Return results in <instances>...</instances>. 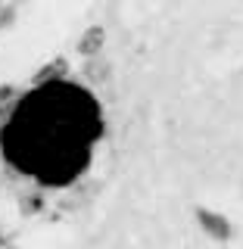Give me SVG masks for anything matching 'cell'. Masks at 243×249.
<instances>
[{
  "label": "cell",
  "instance_id": "6da1fadb",
  "mask_svg": "<svg viewBox=\"0 0 243 249\" xmlns=\"http://www.w3.org/2000/svg\"><path fill=\"white\" fill-rule=\"evenodd\" d=\"M103 115L88 90L69 81L35 88L3 124L6 162L44 187H66L91 165Z\"/></svg>",
  "mask_w": 243,
  "mask_h": 249
},
{
  "label": "cell",
  "instance_id": "7a4b0ae2",
  "mask_svg": "<svg viewBox=\"0 0 243 249\" xmlns=\"http://www.w3.org/2000/svg\"><path fill=\"white\" fill-rule=\"evenodd\" d=\"M197 224H200V231L206 233V237L215 240V243H228L231 233H234L228 218L222 212H212V209H197Z\"/></svg>",
  "mask_w": 243,
  "mask_h": 249
},
{
  "label": "cell",
  "instance_id": "3957f363",
  "mask_svg": "<svg viewBox=\"0 0 243 249\" xmlns=\"http://www.w3.org/2000/svg\"><path fill=\"white\" fill-rule=\"evenodd\" d=\"M103 44H106V28L103 25H88L84 35L78 37V53L88 56V59H93L100 50H103Z\"/></svg>",
  "mask_w": 243,
  "mask_h": 249
},
{
  "label": "cell",
  "instance_id": "277c9868",
  "mask_svg": "<svg viewBox=\"0 0 243 249\" xmlns=\"http://www.w3.org/2000/svg\"><path fill=\"white\" fill-rule=\"evenodd\" d=\"M62 75H69V62L56 56V59H50L47 66H41L35 72V78H31V84L35 88H44V84H53V81H62Z\"/></svg>",
  "mask_w": 243,
  "mask_h": 249
},
{
  "label": "cell",
  "instance_id": "5b68a950",
  "mask_svg": "<svg viewBox=\"0 0 243 249\" xmlns=\"http://www.w3.org/2000/svg\"><path fill=\"white\" fill-rule=\"evenodd\" d=\"M41 206H44V202H41V196H37V193H35V196H28V199H22V212H25V215L41 212Z\"/></svg>",
  "mask_w": 243,
  "mask_h": 249
},
{
  "label": "cell",
  "instance_id": "8992f818",
  "mask_svg": "<svg viewBox=\"0 0 243 249\" xmlns=\"http://www.w3.org/2000/svg\"><path fill=\"white\" fill-rule=\"evenodd\" d=\"M10 97H13V88H10V84H3V88H0V103H6Z\"/></svg>",
  "mask_w": 243,
  "mask_h": 249
}]
</instances>
